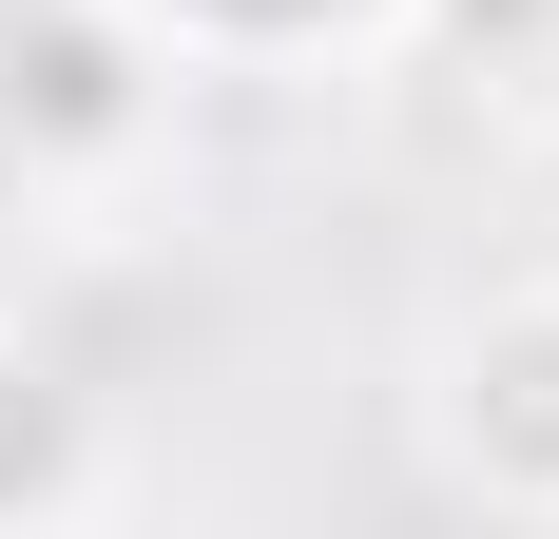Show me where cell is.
Wrapping results in <instances>:
<instances>
[{
  "mask_svg": "<svg viewBox=\"0 0 559 539\" xmlns=\"http://www.w3.org/2000/svg\"><path fill=\"white\" fill-rule=\"evenodd\" d=\"M135 39H213V58H309V39H367L405 0H116Z\"/></svg>",
  "mask_w": 559,
  "mask_h": 539,
  "instance_id": "obj_2",
  "label": "cell"
},
{
  "mask_svg": "<svg viewBox=\"0 0 559 539\" xmlns=\"http://www.w3.org/2000/svg\"><path fill=\"white\" fill-rule=\"evenodd\" d=\"M58 482H78V385L0 347V501H58Z\"/></svg>",
  "mask_w": 559,
  "mask_h": 539,
  "instance_id": "obj_3",
  "label": "cell"
},
{
  "mask_svg": "<svg viewBox=\"0 0 559 539\" xmlns=\"http://www.w3.org/2000/svg\"><path fill=\"white\" fill-rule=\"evenodd\" d=\"M444 463L521 520H559V289H502L444 347Z\"/></svg>",
  "mask_w": 559,
  "mask_h": 539,
  "instance_id": "obj_1",
  "label": "cell"
}]
</instances>
